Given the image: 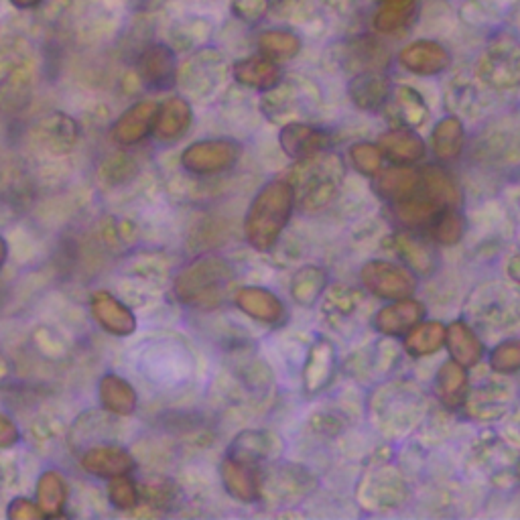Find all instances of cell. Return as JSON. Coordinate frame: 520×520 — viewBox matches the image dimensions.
<instances>
[{"label":"cell","mask_w":520,"mask_h":520,"mask_svg":"<svg viewBox=\"0 0 520 520\" xmlns=\"http://www.w3.org/2000/svg\"><path fill=\"white\" fill-rule=\"evenodd\" d=\"M295 206V189L289 181H271L258 191L246 214V238L258 250H269L287 226Z\"/></svg>","instance_id":"cell-1"},{"label":"cell","mask_w":520,"mask_h":520,"mask_svg":"<svg viewBox=\"0 0 520 520\" xmlns=\"http://www.w3.org/2000/svg\"><path fill=\"white\" fill-rule=\"evenodd\" d=\"M232 275L234 271L224 258L204 256L183 269L175 281V293L185 305L208 309L222 301Z\"/></svg>","instance_id":"cell-2"},{"label":"cell","mask_w":520,"mask_h":520,"mask_svg":"<svg viewBox=\"0 0 520 520\" xmlns=\"http://www.w3.org/2000/svg\"><path fill=\"white\" fill-rule=\"evenodd\" d=\"M295 193L301 191V202L305 208L315 210L328 204L338 193L344 179V165L336 155H313L303 159L295 169Z\"/></svg>","instance_id":"cell-3"},{"label":"cell","mask_w":520,"mask_h":520,"mask_svg":"<svg viewBox=\"0 0 520 520\" xmlns=\"http://www.w3.org/2000/svg\"><path fill=\"white\" fill-rule=\"evenodd\" d=\"M478 76L498 90L520 86V45L512 37H500L490 43L478 63Z\"/></svg>","instance_id":"cell-4"},{"label":"cell","mask_w":520,"mask_h":520,"mask_svg":"<svg viewBox=\"0 0 520 520\" xmlns=\"http://www.w3.org/2000/svg\"><path fill=\"white\" fill-rule=\"evenodd\" d=\"M360 279L370 293L384 299H405L417 287V281L407 267L388 263V260H370L362 267Z\"/></svg>","instance_id":"cell-5"},{"label":"cell","mask_w":520,"mask_h":520,"mask_svg":"<svg viewBox=\"0 0 520 520\" xmlns=\"http://www.w3.org/2000/svg\"><path fill=\"white\" fill-rule=\"evenodd\" d=\"M240 157V147L232 141H202L191 145L183 153L187 171L198 175H212L232 167Z\"/></svg>","instance_id":"cell-6"},{"label":"cell","mask_w":520,"mask_h":520,"mask_svg":"<svg viewBox=\"0 0 520 520\" xmlns=\"http://www.w3.org/2000/svg\"><path fill=\"white\" fill-rule=\"evenodd\" d=\"M472 315L482 323L492 325H506L518 319L520 315V301L508 289L500 285L486 287V293H480L472 305Z\"/></svg>","instance_id":"cell-7"},{"label":"cell","mask_w":520,"mask_h":520,"mask_svg":"<svg viewBox=\"0 0 520 520\" xmlns=\"http://www.w3.org/2000/svg\"><path fill=\"white\" fill-rule=\"evenodd\" d=\"M399 61L405 70L417 76H435L449 68L451 53L437 41L421 39L407 45L401 51Z\"/></svg>","instance_id":"cell-8"},{"label":"cell","mask_w":520,"mask_h":520,"mask_svg":"<svg viewBox=\"0 0 520 520\" xmlns=\"http://www.w3.org/2000/svg\"><path fill=\"white\" fill-rule=\"evenodd\" d=\"M157 110L159 106L153 102H141L135 104L133 108H128L114 124L112 130L114 141L124 147H133L145 141L151 133H155Z\"/></svg>","instance_id":"cell-9"},{"label":"cell","mask_w":520,"mask_h":520,"mask_svg":"<svg viewBox=\"0 0 520 520\" xmlns=\"http://www.w3.org/2000/svg\"><path fill=\"white\" fill-rule=\"evenodd\" d=\"M328 143H330L328 133H325V130H321V128L309 126V124L295 122V124H287L281 130L283 151L291 159H297V161H303V159H309L313 155L323 153L325 147H328Z\"/></svg>","instance_id":"cell-10"},{"label":"cell","mask_w":520,"mask_h":520,"mask_svg":"<svg viewBox=\"0 0 520 520\" xmlns=\"http://www.w3.org/2000/svg\"><path fill=\"white\" fill-rule=\"evenodd\" d=\"M423 315H425L423 305L419 301L405 297V299H397L395 303L382 307L376 313L374 325H376V330L382 332L384 336H401V334H407L409 330H413L415 325L423 319Z\"/></svg>","instance_id":"cell-11"},{"label":"cell","mask_w":520,"mask_h":520,"mask_svg":"<svg viewBox=\"0 0 520 520\" xmlns=\"http://www.w3.org/2000/svg\"><path fill=\"white\" fill-rule=\"evenodd\" d=\"M86 472L100 478H120L135 468V460L126 449L116 445H98L86 451L82 458Z\"/></svg>","instance_id":"cell-12"},{"label":"cell","mask_w":520,"mask_h":520,"mask_svg":"<svg viewBox=\"0 0 520 520\" xmlns=\"http://www.w3.org/2000/svg\"><path fill=\"white\" fill-rule=\"evenodd\" d=\"M92 313L102 328L114 336H128L137 328V319L126 305L106 291H98L92 297Z\"/></svg>","instance_id":"cell-13"},{"label":"cell","mask_w":520,"mask_h":520,"mask_svg":"<svg viewBox=\"0 0 520 520\" xmlns=\"http://www.w3.org/2000/svg\"><path fill=\"white\" fill-rule=\"evenodd\" d=\"M234 301L246 315H250L256 321L275 325L281 323L285 317V307L281 299L267 289H256V287L238 289Z\"/></svg>","instance_id":"cell-14"},{"label":"cell","mask_w":520,"mask_h":520,"mask_svg":"<svg viewBox=\"0 0 520 520\" xmlns=\"http://www.w3.org/2000/svg\"><path fill=\"white\" fill-rule=\"evenodd\" d=\"M139 72L143 80L157 88L165 90L173 86L175 82V57L169 47L165 45H151L149 49L143 51L141 61H139Z\"/></svg>","instance_id":"cell-15"},{"label":"cell","mask_w":520,"mask_h":520,"mask_svg":"<svg viewBox=\"0 0 520 520\" xmlns=\"http://www.w3.org/2000/svg\"><path fill=\"white\" fill-rule=\"evenodd\" d=\"M234 78L242 86L256 90H273L281 80V70L269 55L263 57H246L234 65Z\"/></svg>","instance_id":"cell-16"},{"label":"cell","mask_w":520,"mask_h":520,"mask_svg":"<svg viewBox=\"0 0 520 520\" xmlns=\"http://www.w3.org/2000/svg\"><path fill=\"white\" fill-rule=\"evenodd\" d=\"M222 482L226 490L242 502H252L260 496V482L256 470L252 468V464L242 462L234 458V455H228L222 464Z\"/></svg>","instance_id":"cell-17"},{"label":"cell","mask_w":520,"mask_h":520,"mask_svg":"<svg viewBox=\"0 0 520 520\" xmlns=\"http://www.w3.org/2000/svg\"><path fill=\"white\" fill-rule=\"evenodd\" d=\"M445 344L447 350L451 354V358L466 366H476L482 356H484V346L480 342V338L474 334V330L470 325H466L464 321H453L447 328V336H445Z\"/></svg>","instance_id":"cell-18"},{"label":"cell","mask_w":520,"mask_h":520,"mask_svg":"<svg viewBox=\"0 0 520 520\" xmlns=\"http://www.w3.org/2000/svg\"><path fill=\"white\" fill-rule=\"evenodd\" d=\"M380 149L397 163H417L425 157L423 139L407 128L388 130L380 137Z\"/></svg>","instance_id":"cell-19"},{"label":"cell","mask_w":520,"mask_h":520,"mask_svg":"<svg viewBox=\"0 0 520 520\" xmlns=\"http://www.w3.org/2000/svg\"><path fill=\"white\" fill-rule=\"evenodd\" d=\"M421 185V173L413 167H393L376 177L374 189L386 200H405Z\"/></svg>","instance_id":"cell-20"},{"label":"cell","mask_w":520,"mask_h":520,"mask_svg":"<svg viewBox=\"0 0 520 520\" xmlns=\"http://www.w3.org/2000/svg\"><path fill=\"white\" fill-rule=\"evenodd\" d=\"M334 364H336V352L330 342H317L307 358L305 370H303V382L307 393H317L325 384L330 382L334 374Z\"/></svg>","instance_id":"cell-21"},{"label":"cell","mask_w":520,"mask_h":520,"mask_svg":"<svg viewBox=\"0 0 520 520\" xmlns=\"http://www.w3.org/2000/svg\"><path fill=\"white\" fill-rule=\"evenodd\" d=\"M437 397L447 407H460L468 395V374L455 360L445 362L435 378Z\"/></svg>","instance_id":"cell-22"},{"label":"cell","mask_w":520,"mask_h":520,"mask_svg":"<svg viewBox=\"0 0 520 520\" xmlns=\"http://www.w3.org/2000/svg\"><path fill=\"white\" fill-rule=\"evenodd\" d=\"M191 122V108L183 98H169L157 110L155 135L163 141L181 137Z\"/></svg>","instance_id":"cell-23"},{"label":"cell","mask_w":520,"mask_h":520,"mask_svg":"<svg viewBox=\"0 0 520 520\" xmlns=\"http://www.w3.org/2000/svg\"><path fill=\"white\" fill-rule=\"evenodd\" d=\"M348 92H350V98L354 100V104L358 108H362V110H376V108H380L386 102V98L390 94V84L380 74L366 72V74L356 76L350 82Z\"/></svg>","instance_id":"cell-24"},{"label":"cell","mask_w":520,"mask_h":520,"mask_svg":"<svg viewBox=\"0 0 520 520\" xmlns=\"http://www.w3.org/2000/svg\"><path fill=\"white\" fill-rule=\"evenodd\" d=\"M100 401L106 411L116 415H130L137 409V393L120 376L108 374L100 382Z\"/></svg>","instance_id":"cell-25"},{"label":"cell","mask_w":520,"mask_h":520,"mask_svg":"<svg viewBox=\"0 0 520 520\" xmlns=\"http://www.w3.org/2000/svg\"><path fill=\"white\" fill-rule=\"evenodd\" d=\"M445 336H447V330L443 323H439V321L421 323L419 321L413 330L407 332L405 350H407V354H411L415 358L435 354L445 344Z\"/></svg>","instance_id":"cell-26"},{"label":"cell","mask_w":520,"mask_h":520,"mask_svg":"<svg viewBox=\"0 0 520 520\" xmlns=\"http://www.w3.org/2000/svg\"><path fill=\"white\" fill-rule=\"evenodd\" d=\"M464 147V124L460 118L445 116L433 130V153L441 161H451L462 153Z\"/></svg>","instance_id":"cell-27"},{"label":"cell","mask_w":520,"mask_h":520,"mask_svg":"<svg viewBox=\"0 0 520 520\" xmlns=\"http://www.w3.org/2000/svg\"><path fill=\"white\" fill-rule=\"evenodd\" d=\"M417 0H382L374 15V29L380 33H397L413 19Z\"/></svg>","instance_id":"cell-28"},{"label":"cell","mask_w":520,"mask_h":520,"mask_svg":"<svg viewBox=\"0 0 520 520\" xmlns=\"http://www.w3.org/2000/svg\"><path fill=\"white\" fill-rule=\"evenodd\" d=\"M439 204L431 200L429 195H417V191L405 200H399L395 206V214L403 226H425L439 214Z\"/></svg>","instance_id":"cell-29"},{"label":"cell","mask_w":520,"mask_h":520,"mask_svg":"<svg viewBox=\"0 0 520 520\" xmlns=\"http://www.w3.org/2000/svg\"><path fill=\"white\" fill-rule=\"evenodd\" d=\"M421 185L431 200H435L441 208H455L460 202V191L455 187L453 179L439 167H427L421 173Z\"/></svg>","instance_id":"cell-30"},{"label":"cell","mask_w":520,"mask_h":520,"mask_svg":"<svg viewBox=\"0 0 520 520\" xmlns=\"http://www.w3.org/2000/svg\"><path fill=\"white\" fill-rule=\"evenodd\" d=\"M37 504L45 516H57L65 504V484L57 472H45L37 484Z\"/></svg>","instance_id":"cell-31"},{"label":"cell","mask_w":520,"mask_h":520,"mask_svg":"<svg viewBox=\"0 0 520 520\" xmlns=\"http://www.w3.org/2000/svg\"><path fill=\"white\" fill-rule=\"evenodd\" d=\"M258 47L265 51L271 59H289L295 57L301 49V41L297 35L287 31H267L260 35Z\"/></svg>","instance_id":"cell-32"},{"label":"cell","mask_w":520,"mask_h":520,"mask_svg":"<svg viewBox=\"0 0 520 520\" xmlns=\"http://www.w3.org/2000/svg\"><path fill=\"white\" fill-rule=\"evenodd\" d=\"M325 287V273L315 267H307L297 273L293 281V295L301 305H311L317 301Z\"/></svg>","instance_id":"cell-33"},{"label":"cell","mask_w":520,"mask_h":520,"mask_svg":"<svg viewBox=\"0 0 520 520\" xmlns=\"http://www.w3.org/2000/svg\"><path fill=\"white\" fill-rule=\"evenodd\" d=\"M395 98H397L399 110H401V114H403V118H405L407 124H411V126H421V124L427 120L429 110H427L423 98H421L413 88H407V86L397 88Z\"/></svg>","instance_id":"cell-34"},{"label":"cell","mask_w":520,"mask_h":520,"mask_svg":"<svg viewBox=\"0 0 520 520\" xmlns=\"http://www.w3.org/2000/svg\"><path fill=\"white\" fill-rule=\"evenodd\" d=\"M464 218L460 212H455V208H445V212L439 216L435 224V240L443 246H453L458 244L464 236Z\"/></svg>","instance_id":"cell-35"},{"label":"cell","mask_w":520,"mask_h":520,"mask_svg":"<svg viewBox=\"0 0 520 520\" xmlns=\"http://www.w3.org/2000/svg\"><path fill=\"white\" fill-rule=\"evenodd\" d=\"M492 370L500 374H512L520 370V340H508L496 346L490 354Z\"/></svg>","instance_id":"cell-36"},{"label":"cell","mask_w":520,"mask_h":520,"mask_svg":"<svg viewBox=\"0 0 520 520\" xmlns=\"http://www.w3.org/2000/svg\"><path fill=\"white\" fill-rule=\"evenodd\" d=\"M397 242H399L397 246H399L401 256L407 260V263H409L415 271L427 273V271L431 269L433 258H431L429 250H427L421 242H417V240L411 238V236H399Z\"/></svg>","instance_id":"cell-37"},{"label":"cell","mask_w":520,"mask_h":520,"mask_svg":"<svg viewBox=\"0 0 520 520\" xmlns=\"http://www.w3.org/2000/svg\"><path fill=\"white\" fill-rule=\"evenodd\" d=\"M350 157L364 175H376L382 167V149L370 143H358L352 147Z\"/></svg>","instance_id":"cell-38"},{"label":"cell","mask_w":520,"mask_h":520,"mask_svg":"<svg viewBox=\"0 0 520 520\" xmlns=\"http://www.w3.org/2000/svg\"><path fill=\"white\" fill-rule=\"evenodd\" d=\"M108 498L116 508L128 510V508H135L139 504V490L135 488L133 482L126 480L124 476L112 478Z\"/></svg>","instance_id":"cell-39"},{"label":"cell","mask_w":520,"mask_h":520,"mask_svg":"<svg viewBox=\"0 0 520 520\" xmlns=\"http://www.w3.org/2000/svg\"><path fill=\"white\" fill-rule=\"evenodd\" d=\"M265 0H232V11L244 21H256L265 13Z\"/></svg>","instance_id":"cell-40"},{"label":"cell","mask_w":520,"mask_h":520,"mask_svg":"<svg viewBox=\"0 0 520 520\" xmlns=\"http://www.w3.org/2000/svg\"><path fill=\"white\" fill-rule=\"evenodd\" d=\"M9 516L15 518V520H31V518H41L45 514L39 508V504H33L25 498H17L9 508Z\"/></svg>","instance_id":"cell-41"},{"label":"cell","mask_w":520,"mask_h":520,"mask_svg":"<svg viewBox=\"0 0 520 520\" xmlns=\"http://www.w3.org/2000/svg\"><path fill=\"white\" fill-rule=\"evenodd\" d=\"M17 441H19L17 425L9 417L0 415V447H11Z\"/></svg>","instance_id":"cell-42"},{"label":"cell","mask_w":520,"mask_h":520,"mask_svg":"<svg viewBox=\"0 0 520 520\" xmlns=\"http://www.w3.org/2000/svg\"><path fill=\"white\" fill-rule=\"evenodd\" d=\"M510 275H512L516 281H520V254L510 263Z\"/></svg>","instance_id":"cell-43"},{"label":"cell","mask_w":520,"mask_h":520,"mask_svg":"<svg viewBox=\"0 0 520 520\" xmlns=\"http://www.w3.org/2000/svg\"><path fill=\"white\" fill-rule=\"evenodd\" d=\"M39 3V0H13V5H17V7H21V9H31V7H35Z\"/></svg>","instance_id":"cell-44"},{"label":"cell","mask_w":520,"mask_h":520,"mask_svg":"<svg viewBox=\"0 0 520 520\" xmlns=\"http://www.w3.org/2000/svg\"><path fill=\"white\" fill-rule=\"evenodd\" d=\"M7 244H5V240L0 238V269H3V265H5V260H7Z\"/></svg>","instance_id":"cell-45"}]
</instances>
